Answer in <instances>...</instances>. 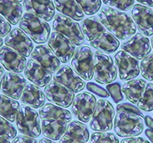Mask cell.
Here are the masks:
<instances>
[{
  "instance_id": "4fadbf2b",
  "label": "cell",
  "mask_w": 153,
  "mask_h": 143,
  "mask_svg": "<svg viewBox=\"0 0 153 143\" xmlns=\"http://www.w3.org/2000/svg\"><path fill=\"white\" fill-rule=\"evenodd\" d=\"M26 84V80L22 74L7 72L1 80L0 89L4 95L17 100L21 98Z\"/></svg>"
},
{
  "instance_id": "c3c4849f",
  "label": "cell",
  "mask_w": 153,
  "mask_h": 143,
  "mask_svg": "<svg viewBox=\"0 0 153 143\" xmlns=\"http://www.w3.org/2000/svg\"><path fill=\"white\" fill-rule=\"evenodd\" d=\"M38 143H56L55 142L52 141V140L46 138H42L39 140Z\"/></svg>"
},
{
  "instance_id": "ab89813d",
  "label": "cell",
  "mask_w": 153,
  "mask_h": 143,
  "mask_svg": "<svg viewBox=\"0 0 153 143\" xmlns=\"http://www.w3.org/2000/svg\"><path fill=\"white\" fill-rule=\"evenodd\" d=\"M117 111H128L131 112V113H136L137 115L140 116L142 117H144L143 113L140 111L138 107H136V106L131 104V103H120L119 105L117 106Z\"/></svg>"
},
{
  "instance_id": "ee69618b",
  "label": "cell",
  "mask_w": 153,
  "mask_h": 143,
  "mask_svg": "<svg viewBox=\"0 0 153 143\" xmlns=\"http://www.w3.org/2000/svg\"><path fill=\"white\" fill-rule=\"evenodd\" d=\"M59 143H85L83 142H80L79 140L74 139L73 138H71L69 136H62L61 139H59Z\"/></svg>"
},
{
  "instance_id": "5b68a950",
  "label": "cell",
  "mask_w": 153,
  "mask_h": 143,
  "mask_svg": "<svg viewBox=\"0 0 153 143\" xmlns=\"http://www.w3.org/2000/svg\"><path fill=\"white\" fill-rule=\"evenodd\" d=\"M114 116V107L111 103L106 99H99L90 121V127L95 132L110 131L113 129Z\"/></svg>"
},
{
  "instance_id": "1f68e13d",
  "label": "cell",
  "mask_w": 153,
  "mask_h": 143,
  "mask_svg": "<svg viewBox=\"0 0 153 143\" xmlns=\"http://www.w3.org/2000/svg\"><path fill=\"white\" fill-rule=\"evenodd\" d=\"M137 107L145 112H151L153 110V84H146V88L137 103Z\"/></svg>"
},
{
  "instance_id": "484cf974",
  "label": "cell",
  "mask_w": 153,
  "mask_h": 143,
  "mask_svg": "<svg viewBox=\"0 0 153 143\" xmlns=\"http://www.w3.org/2000/svg\"><path fill=\"white\" fill-rule=\"evenodd\" d=\"M68 123L55 119H42L41 122L42 133L44 136L51 140L57 141L65 134Z\"/></svg>"
},
{
  "instance_id": "f6af8a7d",
  "label": "cell",
  "mask_w": 153,
  "mask_h": 143,
  "mask_svg": "<svg viewBox=\"0 0 153 143\" xmlns=\"http://www.w3.org/2000/svg\"><path fill=\"white\" fill-rule=\"evenodd\" d=\"M144 121L146 123V126L149 129L153 130V119L149 116H144Z\"/></svg>"
},
{
  "instance_id": "5bb4252c",
  "label": "cell",
  "mask_w": 153,
  "mask_h": 143,
  "mask_svg": "<svg viewBox=\"0 0 153 143\" xmlns=\"http://www.w3.org/2000/svg\"><path fill=\"white\" fill-rule=\"evenodd\" d=\"M5 45L28 58L34 50V44L29 37L19 28L12 29L4 40Z\"/></svg>"
},
{
  "instance_id": "9f6ffc18",
  "label": "cell",
  "mask_w": 153,
  "mask_h": 143,
  "mask_svg": "<svg viewBox=\"0 0 153 143\" xmlns=\"http://www.w3.org/2000/svg\"><path fill=\"white\" fill-rule=\"evenodd\" d=\"M152 115H153V114H152Z\"/></svg>"
},
{
  "instance_id": "3957f363",
  "label": "cell",
  "mask_w": 153,
  "mask_h": 143,
  "mask_svg": "<svg viewBox=\"0 0 153 143\" xmlns=\"http://www.w3.org/2000/svg\"><path fill=\"white\" fill-rule=\"evenodd\" d=\"M144 129L143 117L128 111H117L114 119V131L120 137H134Z\"/></svg>"
},
{
  "instance_id": "7402d4cb",
  "label": "cell",
  "mask_w": 153,
  "mask_h": 143,
  "mask_svg": "<svg viewBox=\"0 0 153 143\" xmlns=\"http://www.w3.org/2000/svg\"><path fill=\"white\" fill-rule=\"evenodd\" d=\"M20 100L31 108H42L45 103V94L36 85L28 83L23 90Z\"/></svg>"
},
{
  "instance_id": "7dc6e473",
  "label": "cell",
  "mask_w": 153,
  "mask_h": 143,
  "mask_svg": "<svg viewBox=\"0 0 153 143\" xmlns=\"http://www.w3.org/2000/svg\"><path fill=\"white\" fill-rule=\"evenodd\" d=\"M145 134L147 136V138L151 141V142L153 143V130L150 129H146L145 130Z\"/></svg>"
},
{
  "instance_id": "e0dca14e",
  "label": "cell",
  "mask_w": 153,
  "mask_h": 143,
  "mask_svg": "<svg viewBox=\"0 0 153 143\" xmlns=\"http://www.w3.org/2000/svg\"><path fill=\"white\" fill-rule=\"evenodd\" d=\"M54 80L67 87L73 93H79L84 89L86 83L68 65H63L55 72Z\"/></svg>"
},
{
  "instance_id": "8fae6325",
  "label": "cell",
  "mask_w": 153,
  "mask_h": 143,
  "mask_svg": "<svg viewBox=\"0 0 153 143\" xmlns=\"http://www.w3.org/2000/svg\"><path fill=\"white\" fill-rule=\"evenodd\" d=\"M45 93L49 101L63 108H68L72 105L75 97L74 93L55 80H51L48 83L45 87Z\"/></svg>"
},
{
  "instance_id": "7bdbcfd3",
  "label": "cell",
  "mask_w": 153,
  "mask_h": 143,
  "mask_svg": "<svg viewBox=\"0 0 153 143\" xmlns=\"http://www.w3.org/2000/svg\"><path fill=\"white\" fill-rule=\"evenodd\" d=\"M120 143H150L148 140L142 137H129L123 139Z\"/></svg>"
},
{
  "instance_id": "836d02e7",
  "label": "cell",
  "mask_w": 153,
  "mask_h": 143,
  "mask_svg": "<svg viewBox=\"0 0 153 143\" xmlns=\"http://www.w3.org/2000/svg\"><path fill=\"white\" fill-rule=\"evenodd\" d=\"M140 72L142 77L146 80H153V54H149L142 60L140 63Z\"/></svg>"
},
{
  "instance_id": "d4e9b609",
  "label": "cell",
  "mask_w": 153,
  "mask_h": 143,
  "mask_svg": "<svg viewBox=\"0 0 153 143\" xmlns=\"http://www.w3.org/2000/svg\"><path fill=\"white\" fill-rule=\"evenodd\" d=\"M54 5L61 14L76 21L83 20L85 16L80 5L75 0H54Z\"/></svg>"
},
{
  "instance_id": "f1b7e54d",
  "label": "cell",
  "mask_w": 153,
  "mask_h": 143,
  "mask_svg": "<svg viewBox=\"0 0 153 143\" xmlns=\"http://www.w3.org/2000/svg\"><path fill=\"white\" fill-rule=\"evenodd\" d=\"M81 30L86 40L90 42L100 35L106 32V29L99 19L95 16L86 18L83 20L81 21Z\"/></svg>"
},
{
  "instance_id": "4316f807",
  "label": "cell",
  "mask_w": 153,
  "mask_h": 143,
  "mask_svg": "<svg viewBox=\"0 0 153 143\" xmlns=\"http://www.w3.org/2000/svg\"><path fill=\"white\" fill-rule=\"evenodd\" d=\"M91 45L101 52L112 54L119 48L120 41L111 33L105 32L91 41Z\"/></svg>"
},
{
  "instance_id": "7c38bea8",
  "label": "cell",
  "mask_w": 153,
  "mask_h": 143,
  "mask_svg": "<svg viewBox=\"0 0 153 143\" xmlns=\"http://www.w3.org/2000/svg\"><path fill=\"white\" fill-rule=\"evenodd\" d=\"M114 59L117 65L121 80H130L137 77L140 73L139 63L136 58L121 50L116 53Z\"/></svg>"
},
{
  "instance_id": "d590c367",
  "label": "cell",
  "mask_w": 153,
  "mask_h": 143,
  "mask_svg": "<svg viewBox=\"0 0 153 143\" xmlns=\"http://www.w3.org/2000/svg\"><path fill=\"white\" fill-rule=\"evenodd\" d=\"M91 143H120L117 136L112 133H94L91 136Z\"/></svg>"
},
{
  "instance_id": "603a6c76",
  "label": "cell",
  "mask_w": 153,
  "mask_h": 143,
  "mask_svg": "<svg viewBox=\"0 0 153 143\" xmlns=\"http://www.w3.org/2000/svg\"><path fill=\"white\" fill-rule=\"evenodd\" d=\"M23 8L19 2L13 0H0V15L11 24L16 25L22 17Z\"/></svg>"
},
{
  "instance_id": "60d3db41",
  "label": "cell",
  "mask_w": 153,
  "mask_h": 143,
  "mask_svg": "<svg viewBox=\"0 0 153 143\" xmlns=\"http://www.w3.org/2000/svg\"><path fill=\"white\" fill-rule=\"evenodd\" d=\"M12 30L11 24L0 15V37H6Z\"/></svg>"
},
{
  "instance_id": "f35d334b",
  "label": "cell",
  "mask_w": 153,
  "mask_h": 143,
  "mask_svg": "<svg viewBox=\"0 0 153 143\" xmlns=\"http://www.w3.org/2000/svg\"><path fill=\"white\" fill-rule=\"evenodd\" d=\"M87 89L90 92L93 93L94 94L97 95L100 97H103V98H107L110 96V93L106 90L104 88L101 87L97 84H94L93 82H89L87 84Z\"/></svg>"
},
{
  "instance_id": "2e32d148",
  "label": "cell",
  "mask_w": 153,
  "mask_h": 143,
  "mask_svg": "<svg viewBox=\"0 0 153 143\" xmlns=\"http://www.w3.org/2000/svg\"><path fill=\"white\" fill-rule=\"evenodd\" d=\"M0 64L9 71L19 73L26 67L27 59L14 49L2 46L0 49Z\"/></svg>"
},
{
  "instance_id": "816d5d0a",
  "label": "cell",
  "mask_w": 153,
  "mask_h": 143,
  "mask_svg": "<svg viewBox=\"0 0 153 143\" xmlns=\"http://www.w3.org/2000/svg\"><path fill=\"white\" fill-rule=\"evenodd\" d=\"M3 39H2V37H0V49H1V47L3 45Z\"/></svg>"
},
{
  "instance_id": "4dcf8cb0",
  "label": "cell",
  "mask_w": 153,
  "mask_h": 143,
  "mask_svg": "<svg viewBox=\"0 0 153 143\" xmlns=\"http://www.w3.org/2000/svg\"><path fill=\"white\" fill-rule=\"evenodd\" d=\"M65 135L85 143L90 138V133L87 126L79 121H72L70 122L67 126Z\"/></svg>"
},
{
  "instance_id": "cb8c5ba5",
  "label": "cell",
  "mask_w": 153,
  "mask_h": 143,
  "mask_svg": "<svg viewBox=\"0 0 153 143\" xmlns=\"http://www.w3.org/2000/svg\"><path fill=\"white\" fill-rule=\"evenodd\" d=\"M39 115L42 119H55L67 123L72 120V115L69 110L52 103L44 105L39 111Z\"/></svg>"
},
{
  "instance_id": "d6a6232c",
  "label": "cell",
  "mask_w": 153,
  "mask_h": 143,
  "mask_svg": "<svg viewBox=\"0 0 153 143\" xmlns=\"http://www.w3.org/2000/svg\"><path fill=\"white\" fill-rule=\"evenodd\" d=\"M87 16H93L101 9V0H75Z\"/></svg>"
},
{
  "instance_id": "ba28073f",
  "label": "cell",
  "mask_w": 153,
  "mask_h": 143,
  "mask_svg": "<svg viewBox=\"0 0 153 143\" xmlns=\"http://www.w3.org/2000/svg\"><path fill=\"white\" fill-rule=\"evenodd\" d=\"M52 29L61 33L80 46L85 42V38L79 23L61 13L55 15L52 22Z\"/></svg>"
},
{
  "instance_id": "44dd1931",
  "label": "cell",
  "mask_w": 153,
  "mask_h": 143,
  "mask_svg": "<svg viewBox=\"0 0 153 143\" xmlns=\"http://www.w3.org/2000/svg\"><path fill=\"white\" fill-rule=\"evenodd\" d=\"M24 73L28 80L38 87H46L53 77V73L45 69L32 59L28 60L27 62Z\"/></svg>"
},
{
  "instance_id": "277c9868",
  "label": "cell",
  "mask_w": 153,
  "mask_h": 143,
  "mask_svg": "<svg viewBox=\"0 0 153 143\" xmlns=\"http://www.w3.org/2000/svg\"><path fill=\"white\" fill-rule=\"evenodd\" d=\"M16 122L19 132L24 136L35 139L42 133L39 114L35 109L26 105L19 107Z\"/></svg>"
},
{
  "instance_id": "b9f144b4",
  "label": "cell",
  "mask_w": 153,
  "mask_h": 143,
  "mask_svg": "<svg viewBox=\"0 0 153 143\" xmlns=\"http://www.w3.org/2000/svg\"><path fill=\"white\" fill-rule=\"evenodd\" d=\"M11 143H38L35 138L25 136H18L13 139Z\"/></svg>"
},
{
  "instance_id": "f5cc1de1",
  "label": "cell",
  "mask_w": 153,
  "mask_h": 143,
  "mask_svg": "<svg viewBox=\"0 0 153 143\" xmlns=\"http://www.w3.org/2000/svg\"><path fill=\"white\" fill-rule=\"evenodd\" d=\"M151 44H152V48H153V36L151 39Z\"/></svg>"
},
{
  "instance_id": "7a4b0ae2",
  "label": "cell",
  "mask_w": 153,
  "mask_h": 143,
  "mask_svg": "<svg viewBox=\"0 0 153 143\" xmlns=\"http://www.w3.org/2000/svg\"><path fill=\"white\" fill-rule=\"evenodd\" d=\"M19 25V28L36 44H44L50 38L51 27L48 23L31 13H24Z\"/></svg>"
},
{
  "instance_id": "8d00e7d4",
  "label": "cell",
  "mask_w": 153,
  "mask_h": 143,
  "mask_svg": "<svg viewBox=\"0 0 153 143\" xmlns=\"http://www.w3.org/2000/svg\"><path fill=\"white\" fill-rule=\"evenodd\" d=\"M103 4L120 11H129L134 5L135 0H102Z\"/></svg>"
},
{
  "instance_id": "11a10c76",
  "label": "cell",
  "mask_w": 153,
  "mask_h": 143,
  "mask_svg": "<svg viewBox=\"0 0 153 143\" xmlns=\"http://www.w3.org/2000/svg\"><path fill=\"white\" fill-rule=\"evenodd\" d=\"M152 12H153V10H152Z\"/></svg>"
},
{
  "instance_id": "6da1fadb",
  "label": "cell",
  "mask_w": 153,
  "mask_h": 143,
  "mask_svg": "<svg viewBox=\"0 0 153 143\" xmlns=\"http://www.w3.org/2000/svg\"><path fill=\"white\" fill-rule=\"evenodd\" d=\"M97 16L105 28L119 40L125 41L136 34V24L126 12L103 6L98 12Z\"/></svg>"
},
{
  "instance_id": "db71d44e",
  "label": "cell",
  "mask_w": 153,
  "mask_h": 143,
  "mask_svg": "<svg viewBox=\"0 0 153 143\" xmlns=\"http://www.w3.org/2000/svg\"><path fill=\"white\" fill-rule=\"evenodd\" d=\"M13 1H16V2H22L23 0H13Z\"/></svg>"
},
{
  "instance_id": "e575fe53",
  "label": "cell",
  "mask_w": 153,
  "mask_h": 143,
  "mask_svg": "<svg viewBox=\"0 0 153 143\" xmlns=\"http://www.w3.org/2000/svg\"><path fill=\"white\" fill-rule=\"evenodd\" d=\"M17 131L9 121L0 116V136L7 139H13L16 137Z\"/></svg>"
},
{
  "instance_id": "30bf717a",
  "label": "cell",
  "mask_w": 153,
  "mask_h": 143,
  "mask_svg": "<svg viewBox=\"0 0 153 143\" xmlns=\"http://www.w3.org/2000/svg\"><path fill=\"white\" fill-rule=\"evenodd\" d=\"M97 99L88 92H82L74 97L71 111L76 119L83 122H89L94 114Z\"/></svg>"
},
{
  "instance_id": "52a82bcc",
  "label": "cell",
  "mask_w": 153,
  "mask_h": 143,
  "mask_svg": "<svg viewBox=\"0 0 153 143\" xmlns=\"http://www.w3.org/2000/svg\"><path fill=\"white\" fill-rule=\"evenodd\" d=\"M71 66L82 79L92 80L94 72V52L87 44L80 45L76 48L71 59Z\"/></svg>"
},
{
  "instance_id": "f546056e",
  "label": "cell",
  "mask_w": 153,
  "mask_h": 143,
  "mask_svg": "<svg viewBox=\"0 0 153 143\" xmlns=\"http://www.w3.org/2000/svg\"><path fill=\"white\" fill-rule=\"evenodd\" d=\"M19 103L16 99L0 94V116L10 122L16 121L19 109Z\"/></svg>"
},
{
  "instance_id": "681fc988",
  "label": "cell",
  "mask_w": 153,
  "mask_h": 143,
  "mask_svg": "<svg viewBox=\"0 0 153 143\" xmlns=\"http://www.w3.org/2000/svg\"><path fill=\"white\" fill-rule=\"evenodd\" d=\"M4 73V68L3 66H2L1 64H0V82H1V80H2V77H3V74Z\"/></svg>"
},
{
  "instance_id": "74e56055",
  "label": "cell",
  "mask_w": 153,
  "mask_h": 143,
  "mask_svg": "<svg viewBox=\"0 0 153 143\" xmlns=\"http://www.w3.org/2000/svg\"><path fill=\"white\" fill-rule=\"evenodd\" d=\"M106 90H107L110 95L111 96L114 103H118L122 101V100H123L122 89H121V86L119 83L116 82L113 83V84H108L106 86Z\"/></svg>"
},
{
  "instance_id": "bcb514c9",
  "label": "cell",
  "mask_w": 153,
  "mask_h": 143,
  "mask_svg": "<svg viewBox=\"0 0 153 143\" xmlns=\"http://www.w3.org/2000/svg\"><path fill=\"white\" fill-rule=\"evenodd\" d=\"M138 2L147 7H153V0H136Z\"/></svg>"
},
{
  "instance_id": "8992f818",
  "label": "cell",
  "mask_w": 153,
  "mask_h": 143,
  "mask_svg": "<svg viewBox=\"0 0 153 143\" xmlns=\"http://www.w3.org/2000/svg\"><path fill=\"white\" fill-rule=\"evenodd\" d=\"M94 79L101 84L113 82L117 77V69L110 56L101 51L94 53Z\"/></svg>"
},
{
  "instance_id": "9c48e42d",
  "label": "cell",
  "mask_w": 153,
  "mask_h": 143,
  "mask_svg": "<svg viewBox=\"0 0 153 143\" xmlns=\"http://www.w3.org/2000/svg\"><path fill=\"white\" fill-rule=\"evenodd\" d=\"M48 44L56 57L63 64L68 63L76 51V44L73 41L57 32L51 34Z\"/></svg>"
},
{
  "instance_id": "ac0fdd59",
  "label": "cell",
  "mask_w": 153,
  "mask_h": 143,
  "mask_svg": "<svg viewBox=\"0 0 153 143\" xmlns=\"http://www.w3.org/2000/svg\"><path fill=\"white\" fill-rule=\"evenodd\" d=\"M120 47L138 61L146 58L152 51L149 39L140 33L136 34L130 39L124 41Z\"/></svg>"
},
{
  "instance_id": "9a60e30c",
  "label": "cell",
  "mask_w": 153,
  "mask_h": 143,
  "mask_svg": "<svg viewBox=\"0 0 153 143\" xmlns=\"http://www.w3.org/2000/svg\"><path fill=\"white\" fill-rule=\"evenodd\" d=\"M131 16L139 32L144 36H152L153 12L149 7L136 4L131 10Z\"/></svg>"
},
{
  "instance_id": "d6986e66",
  "label": "cell",
  "mask_w": 153,
  "mask_h": 143,
  "mask_svg": "<svg viewBox=\"0 0 153 143\" xmlns=\"http://www.w3.org/2000/svg\"><path fill=\"white\" fill-rule=\"evenodd\" d=\"M31 59L36 61L51 73L57 71L61 66L59 59L56 57L51 49L45 44L37 45L34 47L31 54Z\"/></svg>"
},
{
  "instance_id": "f907efd6",
  "label": "cell",
  "mask_w": 153,
  "mask_h": 143,
  "mask_svg": "<svg viewBox=\"0 0 153 143\" xmlns=\"http://www.w3.org/2000/svg\"><path fill=\"white\" fill-rule=\"evenodd\" d=\"M0 143H11V142H9V139H7L3 138V137H1V136H0Z\"/></svg>"
},
{
  "instance_id": "83f0119b",
  "label": "cell",
  "mask_w": 153,
  "mask_h": 143,
  "mask_svg": "<svg viewBox=\"0 0 153 143\" xmlns=\"http://www.w3.org/2000/svg\"><path fill=\"white\" fill-rule=\"evenodd\" d=\"M147 83L143 79H134L128 80L123 85L122 92L129 101L137 104L143 96Z\"/></svg>"
},
{
  "instance_id": "ffe728a7",
  "label": "cell",
  "mask_w": 153,
  "mask_h": 143,
  "mask_svg": "<svg viewBox=\"0 0 153 143\" xmlns=\"http://www.w3.org/2000/svg\"><path fill=\"white\" fill-rule=\"evenodd\" d=\"M26 12L31 13L45 21H50L55 16V7L52 0H23Z\"/></svg>"
}]
</instances>
